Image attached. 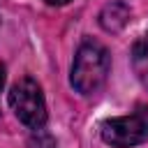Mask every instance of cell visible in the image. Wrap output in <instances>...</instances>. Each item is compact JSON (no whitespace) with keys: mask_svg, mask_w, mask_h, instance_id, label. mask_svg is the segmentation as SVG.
Listing matches in <instances>:
<instances>
[{"mask_svg":"<svg viewBox=\"0 0 148 148\" xmlns=\"http://www.w3.org/2000/svg\"><path fill=\"white\" fill-rule=\"evenodd\" d=\"M9 106L16 113V118L30 127V130H42L46 123V102L39 83L30 76L18 79L12 90H9Z\"/></svg>","mask_w":148,"mask_h":148,"instance_id":"2","label":"cell"},{"mask_svg":"<svg viewBox=\"0 0 148 148\" xmlns=\"http://www.w3.org/2000/svg\"><path fill=\"white\" fill-rule=\"evenodd\" d=\"M132 69L143 88H148V30L132 46Z\"/></svg>","mask_w":148,"mask_h":148,"instance_id":"5","label":"cell"},{"mask_svg":"<svg viewBox=\"0 0 148 148\" xmlns=\"http://www.w3.org/2000/svg\"><path fill=\"white\" fill-rule=\"evenodd\" d=\"M109 67H111L109 51H106L99 42L86 39V42L76 49L69 81H72V86H74L81 95H95V92L106 83Z\"/></svg>","mask_w":148,"mask_h":148,"instance_id":"1","label":"cell"},{"mask_svg":"<svg viewBox=\"0 0 148 148\" xmlns=\"http://www.w3.org/2000/svg\"><path fill=\"white\" fill-rule=\"evenodd\" d=\"M30 148H56V139L51 134H46L44 130H35V134L30 136Z\"/></svg>","mask_w":148,"mask_h":148,"instance_id":"6","label":"cell"},{"mask_svg":"<svg viewBox=\"0 0 148 148\" xmlns=\"http://www.w3.org/2000/svg\"><path fill=\"white\" fill-rule=\"evenodd\" d=\"M102 139L113 148H132L148 141V106L139 104L130 116L104 120Z\"/></svg>","mask_w":148,"mask_h":148,"instance_id":"3","label":"cell"},{"mask_svg":"<svg viewBox=\"0 0 148 148\" xmlns=\"http://www.w3.org/2000/svg\"><path fill=\"white\" fill-rule=\"evenodd\" d=\"M130 21V7L125 2H109L99 12V25L106 32H118L127 25Z\"/></svg>","mask_w":148,"mask_h":148,"instance_id":"4","label":"cell"},{"mask_svg":"<svg viewBox=\"0 0 148 148\" xmlns=\"http://www.w3.org/2000/svg\"><path fill=\"white\" fill-rule=\"evenodd\" d=\"M2 86H5V65L0 62V90H2Z\"/></svg>","mask_w":148,"mask_h":148,"instance_id":"7","label":"cell"},{"mask_svg":"<svg viewBox=\"0 0 148 148\" xmlns=\"http://www.w3.org/2000/svg\"><path fill=\"white\" fill-rule=\"evenodd\" d=\"M46 2H49V5H67L69 0H46Z\"/></svg>","mask_w":148,"mask_h":148,"instance_id":"8","label":"cell"}]
</instances>
